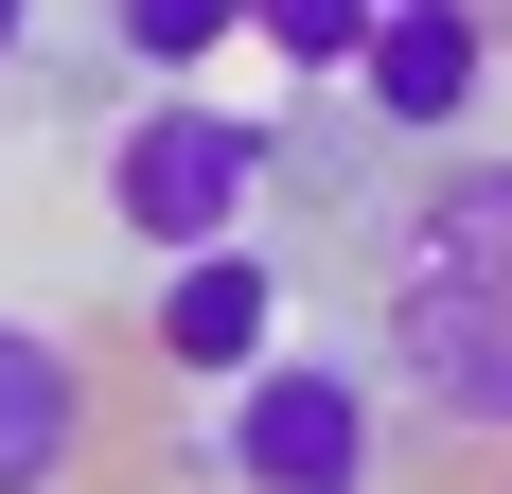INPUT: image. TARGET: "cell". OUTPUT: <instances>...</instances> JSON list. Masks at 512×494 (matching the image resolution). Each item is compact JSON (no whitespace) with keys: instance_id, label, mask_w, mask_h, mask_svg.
<instances>
[{"instance_id":"obj_1","label":"cell","mask_w":512,"mask_h":494,"mask_svg":"<svg viewBox=\"0 0 512 494\" xmlns=\"http://www.w3.org/2000/svg\"><path fill=\"white\" fill-rule=\"evenodd\" d=\"M371 371L442 442H512V142L442 159L371 230Z\"/></svg>"},{"instance_id":"obj_2","label":"cell","mask_w":512,"mask_h":494,"mask_svg":"<svg viewBox=\"0 0 512 494\" xmlns=\"http://www.w3.org/2000/svg\"><path fill=\"white\" fill-rule=\"evenodd\" d=\"M195 459L212 494H371L389 477V371L336 336H283L265 371H230V389H195Z\"/></svg>"},{"instance_id":"obj_3","label":"cell","mask_w":512,"mask_h":494,"mask_svg":"<svg viewBox=\"0 0 512 494\" xmlns=\"http://www.w3.org/2000/svg\"><path fill=\"white\" fill-rule=\"evenodd\" d=\"M265 195H283V124H265V106H212V89H142V124L106 142V230H124V247H159V265L230 247Z\"/></svg>"},{"instance_id":"obj_4","label":"cell","mask_w":512,"mask_h":494,"mask_svg":"<svg viewBox=\"0 0 512 494\" xmlns=\"http://www.w3.org/2000/svg\"><path fill=\"white\" fill-rule=\"evenodd\" d=\"M354 106L389 142H477V106H495V18L477 0H389L354 53Z\"/></svg>"},{"instance_id":"obj_5","label":"cell","mask_w":512,"mask_h":494,"mask_svg":"<svg viewBox=\"0 0 512 494\" xmlns=\"http://www.w3.org/2000/svg\"><path fill=\"white\" fill-rule=\"evenodd\" d=\"M142 336H159V371H177V389H230V371H265V353H283V265H265L248 230L195 247V265H159Z\"/></svg>"},{"instance_id":"obj_6","label":"cell","mask_w":512,"mask_h":494,"mask_svg":"<svg viewBox=\"0 0 512 494\" xmlns=\"http://www.w3.org/2000/svg\"><path fill=\"white\" fill-rule=\"evenodd\" d=\"M89 477V353L53 318H0V494H71Z\"/></svg>"},{"instance_id":"obj_7","label":"cell","mask_w":512,"mask_h":494,"mask_svg":"<svg viewBox=\"0 0 512 494\" xmlns=\"http://www.w3.org/2000/svg\"><path fill=\"white\" fill-rule=\"evenodd\" d=\"M106 53L142 89H195L212 53H248V0H106Z\"/></svg>"},{"instance_id":"obj_8","label":"cell","mask_w":512,"mask_h":494,"mask_svg":"<svg viewBox=\"0 0 512 494\" xmlns=\"http://www.w3.org/2000/svg\"><path fill=\"white\" fill-rule=\"evenodd\" d=\"M371 18H389V0H248V53L283 71V89H354Z\"/></svg>"},{"instance_id":"obj_9","label":"cell","mask_w":512,"mask_h":494,"mask_svg":"<svg viewBox=\"0 0 512 494\" xmlns=\"http://www.w3.org/2000/svg\"><path fill=\"white\" fill-rule=\"evenodd\" d=\"M18 53H36V0H0V71H18Z\"/></svg>"},{"instance_id":"obj_10","label":"cell","mask_w":512,"mask_h":494,"mask_svg":"<svg viewBox=\"0 0 512 494\" xmlns=\"http://www.w3.org/2000/svg\"><path fill=\"white\" fill-rule=\"evenodd\" d=\"M495 494H512V477H495Z\"/></svg>"}]
</instances>
